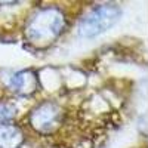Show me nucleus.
I'll return each mask as SVG.
<instances>
[{
  "label": "nucleus",
  "instance_id": "2",
  "mask_svg": "<svg viewBox=\"0 0 148 148\" xmlns=\"http://www.w3.org/2000/svg\"><path fill=\"white\" fill-rule=\"evenodd\" d=\"M120 8L116 5H101L88 12L79 24V34L82 37H95L110 30L120 18Z\"/></svg>",
  "mask_w": 148,
  "mask_h": 148
},
{
  "label": "nucleus",
  "instance_id": "1",
  "mask_svg": "<svg viewBox=\"0 0 148 148\" xmlns=\"http://www.w3.org/2000/svg\"><path fill=\"white\" fill-rule=\"evenodd\" d=\"M65 24V16L61 9L52 6L39 9L25 24V42L33 49H45L64 33Z\"/></svg>",
  "mask_w": 148,
  "mask_h": 148
},
{
  "label": "nucleus",
  "instance_id": "3",
  "mask_svg": "<svg viewBox=\"0 0 148 148\" xmlns=\"http://www.w3.org/2000/svg\"><path fill=\"white\" fill-rule=\"evenodd\" d=\"M62 117V110L56 102L45 101L39 104L30 114V125L40 133H49L55 130Z\"/></svg>",
  "mask_w": 148,
  "mask_h": 148
},
{
  "label": "nucleus",
  "instance_id": "6",
  "mask_svg": "<svg viewBox=\"0 0 148 148\" xmlns=\"http://www.w3.org/2000/svg\"><path fill=\"white\" fill-rule=\"evenodd\" d=\"M15 116V107L12 104H0V125Z\"/></svg>",
  "mask_w": 148,
  "mask_h": 148
},
{
  "label": "nucleus",
  "instance_id": "5",
  "mask_svg": "<svg viewBox=\"0 0 148 148\" xmlns=\"http://www.w3.org/2000/svg\"><path fill=\"white\" fill-rule=\"evenodd\" d=\"M24 142L22 130L10 123L0 125V148H19Z\"/></svg>",
  "mask_w": 148,
  "mask_h": 148
},
{
  "label": "nucleus",
  "instance_id": "4",
  "mask_svg": "<svg viewBox=\"0 0 148 148\" xmlns=\"http://www.w3.org/2000/svg\"><path fill=\"white\" fill-rule=\"evenodd\" d=\"M9 88L14 93L21 95V96L33 95L39 89V77H37V74L33 70H24V71L15 73L10 77Z\"/></svg>",
  "mask_w": 148,
  "mask_h": 148
}]
</instances>
